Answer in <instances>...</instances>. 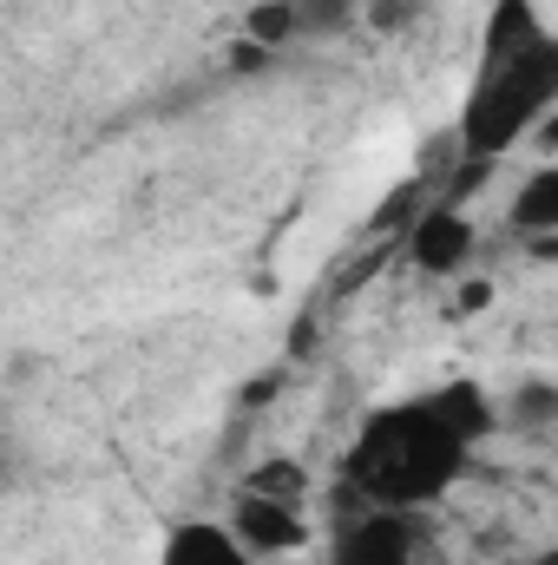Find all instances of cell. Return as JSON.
<instances>
[{"label": "cell", "instance_id": "cell-6", "mask_svg": "<svg viewBox=\"0 0 558 565\" xmlns=\"http://www.w3.org/2000/svg\"><path fill=\"white\" fill-rule=\"evenodd\" d=\"M158 565H264V559L244 553V540L224 520H178L158 546Z\"/></svg>", "mask_w": 558, "mask_h": 565}, {"label": "cell", "instance_id": "cell-9", "mask_svg": "<svg viewBox=\"0 0 558 565\" xmlns=\"http://www.w3.org/2000/svg\"><path fill=\"white\" fill-rule=\"evenodd\" d=\"M289 13H296V40H329L342 26H355L362 0H289Z\"/></svg>", "mask_w": 558, "mask_h": 565}, {"label": "cell", "instance_id": "cell-2", "mask_svg": "<svg viewBox=\"0 0 558 565\" xmlns=\"http://www.w3.org/2000/svg\"><path fill=\"white\" fill-rule=\"evenodd\" d=\"M558 106V33L539 0H493L480 26V66L460 106V158L493 164L533 139Z\"/></svg>", "mask_w": 558, "mask_h": 565}, {"label": "cell", "instance_id": "cell-11", "mask_svg": "<svg viewBox=\"0 0 558 565\" xmlns=\"http://www.w3.org/2000/svg\"><path fill=\"white\" fill-rule=\"evenodd\" d=\"M526 565H558V546H539V553H533Z\"/></svg>", "mask_w": 558, "mask_h": 565}, {"label": "cell", "instance_id": "cell-3", "mask_svg": "<svg viewBox=\"0 0 558 565\" xmlns=\"http://www.w3.org/2000/svg\"><path fill=\"white\" fill-rule=\"evenodd\" d=\"M322 565H427V513H388V507H355Z\"/></svg>", "mask_w": 558, "mask_h": 565}, {"label": "cell", "instance_id": "cell-10", "mask_svg": "<svg viewBox=\"0 0 558 565\" xmlns=\"http://www.w3.org/2000/svg\"><path fill=\"white\" fill-rule=\"evenodd\" d=\"M415 13H420V0H375V7H368L375 33H401V26H408Z\"/></svg>", "mask_w": 558, "mask_h": 565}, {"label": "cell", "instance_id": "cell-4", "mask_svg": "<svg viewBox=\"0 0 558 565\" xmlns=\"http://www.w3.org/2000/svg\"><path fill=\"white\" fill-rule=\"evenodd\" d=\"M237 540H244V553H257V559H289V553H302L309 546V507H296V500H277V493H264V487H244L237 480V493H230V520H224Z\"/></svg>", "mask_w": 558, "mask_h": 565}, {"label": "cell", "instance_id": "cell-1", "mask_svg": "<svg viewBox=\"0 0 558 565\" xmlns=\"http://www.w3.org/2000/svg\"><path fill=\"white\" fill-rule=\"evenodd\" d=\"M493 427H500V408L480 382H440L401 402H382L362 415L342 454V493L355 507L427 513L473 473Z\"/></svg>", "mask_w": 558, "mask_h": 565}, {"label": "cell", "instance_id": "cell-7", "mask_svg": "<svg viewBox=\"0 0 558 565\" xmlns=\"http://www.w3.org/2000/svg\"><path fill=\"white\" fill-rule=\"evenodd\" d=\"M506 231L513 237H552L558 231V164H533L506 204Z\"/></svg>", "mask_w": 558, "mask_h": 565}, {"label": "cell", "instance_id": "cell-8", "mask_svg": "<svg viewBox=\"0 0 558 565\" xmlns=\"http://www.w3.org/2000/svg\"><path fill=\"white\" fill-rule=\"evenodd\" d=\"M244 40H250L257 53L296 46V13H289V0H257V7L244 13Z\"/></svg>", "mask_w": 558, "mask_h": 565}, {"label": "cell", "instance_id": "cell-5", "mask_svg": "<svg viewBox=\"0 0 558 565\" xmlns=\"http://www.w3.org/2000/svg\"><path fill=\"white\" fill-rule=\"evenodd\" d=\"M473 257H480V224H473L453 198L427 204V211L415 217V231H408V264H415L420 277L453 282Z\"/></svg>", "mask_w": 558, "mask_h": 565}]
</instances>
